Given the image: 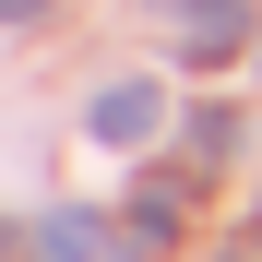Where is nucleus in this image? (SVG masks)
Segmentation results:
<instances>
[{
  "label": "nucleus",
  "mask_w": 262,
  "mask_h": 262,
  "mask_svg": "<svg viewBox=\"0 0 262 262\" xmlns=\"http://www.w3.org/2000/svg\"><path fill=\"white\" fill-rule=\"evenodd\" d=\"M155 24H179V48H191V60H238L250 0H155Z\"/></svg>",
  "instance_id": "obj_1"
},
{
  "label": "nucleus",
  "mask_w": 262,
  "mask_h": 262,
  "mask_svg": "<svg viewBox=\"0 0 262 262\" xmlns=\"http://www.w3.org/2000/svg\"><path fill=\"white\" fill-rule=\"evenodd\" d=\"M155 119H167L155 83H107V96L83 107V131H96V143H155Z\"/></svg>",
  "instance_id": "obj_2"
},
{
  "label": "nucleus",
  "mask_w": 262,
  "mask_h": 262,
  "mask_svg": "<svg viewBox=\"0 0 262 262\" xmlns=\"http://www.w3.org/2000/svg\"><path fill=\"white\" fill-rule=\"evenodd\" d=\"M167 238H179V191H131V214H119V250H167Z\"/></svg>",
  "instance_id": "obj_3"
},
{
  "label": "nucleus",
  "mask_w": 262,
  "mask_h": 262,
  "mask_svg": "<svg viewBox=\"0 0 262 262\" xmlns=\"http://www.w3.org/2000/svg\"><path fill=\"white\" fill-rule=\"evenodd\" d=\"M96 250H107L96 214H48V227H36V262H96Z\"/></svg>",
  "instance_id": "obj_4"
},
{
  "label": "nucleus",
  "mask_w": 262,
  "mask_h": 262,
  "mask_svg": "<svg viewBox=\"0 0 262 262\" xmlns=\"http://www.w3.org/2000/svg\"><path fill=\"white\" fill-rule=\"evenodd\" d=\"M36 12H48V0H0V24H36Z\"/></svg>",
  "instance_id": "obj_5"
},
{
  "label": "nucleus",
  "mask_w": 262,
  "mask_h": 262,
  "mask_svg": "<svg viewBox=\"0 0 262 262\" xmlns=\"http://www.w3.org/2000/svg\"><path fill=\"white\" fill-rule=\"evenodd\" d=\"M0 262H12V227H0Z\"/></svg>",
  "instance_id": "obj_6"
}]
</instances>
